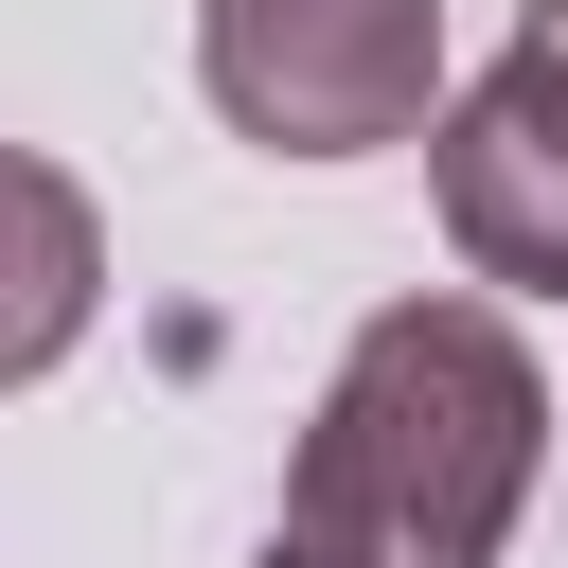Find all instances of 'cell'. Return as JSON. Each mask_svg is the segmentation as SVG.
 <instances>
[{
	"instance_id": "obj_1",
	"label": "cell",
	"mask_w": 568,
	"mask_h": 568,
	"mask_svg": "<svg viewBox=\"0 0 568 568\" xmlns=\"http://www.w3.org/2000/svg\"><path fill=\"white\" fill-rule=\"evenodd\" d=\"M550 462V373L479 284L373 302L284 462V568H497Z\"/></svg>"
},
{
	"instance_id": "obj_2",
	"label": "cell",
	"mask_w": 568,
	"mask_h": 568,
	"mask_svg": "<svg viewBox=\"0 0 568 568\" xmlns=\"http://www.w3.org/2000/svg\"><path fill=\"white\" fill-rule=\"evenodd\" d=\"M195 89L266 160H373L444 124V0H195Z\"/></svg>"
},
{
	"instance_id": "obj_3",
	"label": "cell",
	"mask_w": 568,
	"mask_h": 568,
	"mask_svg": "<svg viewBox=\"0 0 568 568\" xmlns=\"http://www.w3.org/2000/svg\"><path fill=\"white\" fill-rule=\"evenodd\" d=\"M426 195H444L462 284H497V302H568V71H532V53L462 71L444 124H426Z\"/></svg>"
},
{
	"instance_id": "obj_4",
	"label": "cell",
	"mask_w": 568,
	"mask_h": 568,
	"mask_svg": "<svg viewBox=\"0 0 568 568\" xmlns=\"http://www.w3.org/2000/svg\"><path fill=\"white\" fill-rule=\"evenodd\" d=\"M89 320H106V213L71 160L0 142V390H36Z\"/></svg>"
},
{
	"instance_id": "obj_5",
	"label": "cell",
	"mask_w": 568,
	"mask_h": 568,
	"mask_svg": "<svg viewBox=\"0 0 568 568\" xmlns=\"http://www.w3.org/2000/svg\"><path fill=\"white\" fill-rule=\"evenodd\" d=\"M515 53H532V71H568V0H515Z\"/></svg>"
}]
</instances>
